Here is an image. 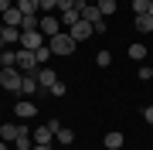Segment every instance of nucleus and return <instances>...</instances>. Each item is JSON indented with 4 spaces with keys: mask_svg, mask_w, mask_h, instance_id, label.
I'll return each mask as SVG.
<instances>
[{
    "mask_svg": "<svg viewBox=\"0 0 153 150\" xmlns=\"http://www.w3.org/2000/svg\"><path fill=\"white\" fill-rule=\"evenodd\" d=\"M21 82H24V72H21L17 65L0 68V89H7V92H21Z\"/></svg>",
    "mask_w": 153,
    "mask_h": 150,
    "instance_id": "f257e3e1",
    "label": "nucleus"
},
{
    "mask_svg": "<svg viewBox=\"0 0 153 150\" xmlns=\"http://www.w3.org/2000/svg\"><path fill=\"white\" fill-rule=\"evenodd\" d=\"M48 48H51V55H71V51H75V38H71L68 31H61L55 38H48Z\"/></svg>",
    "mask_w": 153,
    "mask_h": 150,
    "instance_id": "f03ea898",
    "label": "nucleus"
},
{
    "mask_svg": "<svg viewBox=\"0 0 153 150\" xmlns=\"http://www.w3.org/2000/svg\"><path fill=\"white\" fill-rule=\"evenodd\" d=\"M38 31L44 34V38H55V34H61V31H65V24H61V17H55V14H41Z\"/></svg>",
    "mask_w": 153,
    "mask_h": 150,
    "instance_id": "7ed1b4c3",
    "label": "nucleus"
},
{
    "mask_svg": "<svg viewBox=\"0 0 153 150\" xmlns=\"http://www.w3.org/2000/svg\"><path fill=\"white\" fill-rule=\"evenodd\" d=\"M17 68H21L24 75H31V72H38V58H34V51H27V48H17Z\"/></svg>",
    "mask_w": 153,
    "mask_h": 150,
    "instance_id": "20e7f679",
    "label": "nucleus"
},
{
    "mask_svg": "<svg viewBox=\"0 0 153 150\" xmlns=\"http://www.w3.org/2000/svg\"><path fill=\"white\" fill-rule=\"evenodd\" d=\"M41 45H48L41 31H21V48H27V51H38Z\"/></svg>",
    "mask_w": 153,
    "mask_h": 150,
    "instance_id": "39448f33",
    "label": "nucleus"
},
{
    "mask_svg": "<svg viewBox=\"0 0 153 150\" xmlns=\"http://www.w3.org/2000/svg\"><path fill=\"white\" fill-rule=\"evenodd\" d=\"M68 34H71V38H75V41H85V38H92V24H88V21H75V24H71V28H68Z\"/></svg>",
    "mask_w": 153,
    "mask_h": 150,
    "instance_id": "423d86ee",
    "label": "nucleus"
},
{
    "mask_svg": "<svg viewBox=\"0 0 153 150\" xmlns=\"http://www.w3.org/2000/svg\"><path fill=\"white\" fill-rule=\"evenodd\" d=\"M21 133H31V130H24V126H17V123H4L0 126V140H7V143H14Z\"/></svg>",
    "mask_w": 153,
    "mask_h": 150,
    "instance_id": "0eeeda50",
    "label": "nucleus"
},
{
    "mask_svg": "<svg viewBox=\"0 0 153 150\" xmlns=\"http://www.w3.org/2000/svg\"><path fill=\"white\" fill-rule=\"evenodd\" d=\"M34 75H38V85H41V89H51V85L58 82V72H51L48 65H41V68H38Z\"/></svg>",
    "mask_w": 153,
    "mask_h": 150,
    "instance_id": "6e6552de",
    "label": "nucleus"
},
{
    "mask_svg": "<svg viewBox=\"0 0 153 150\" xmlns=\"http://www.w3.org/2000/svg\"><path fill=\"white\" fill-rule=\"evenodd\" d=\"M14 109H17V119H34V116H38V106L27 102V99H24V102H14Z\"/></svg>",
    "mask_w": 153,
    "mask_h": 150,
    "instance_id": "1a4fd4ad",
    "label": "nucleus"
},
{
    "mask_svg": "<svg viewBox=\"0 0 153 150\" xmlns=\"http://www.w3.org/2000/svg\"><path fill=\"white\" fill-rule=\"evenodd\" d=\"M31 140H34V143H48V147H51V140H55V130H48V123H44V126L31 130Z\"/></svg>",
    "mask_w": 153,
    "mask_h": 150,
    "instance_id": "9d476101",
    "label": "nucleus"
},
{
    "mask_svg": "<svg viewBox=\"0 0 153 150\" xmlns=\"http://www.w3.org/2000/svg\"><path fill=\"white\" fill-rule=\"evenodd\" d=\"M0 21H4V28H21L24 14H21V7H10V10H7L4 17H0Z\"/></svg>",
    "mask_w": 153,
    "mask_h": 150,
    "instance_id": "9b49d317",
    "label": "nucleus"
},
{
    "mask_svg": "<svg viewBox=\"0 0 153 150\" xmlns=\"http://www.w3.org/2000/svg\"><path fill=\"white\" fill-rule=\"evenodd\" d=\"M0 41H4L7 48H21V28H4V34H0Z\"/></svg>",
    "mask_w": 153,
    "mask_h": 150,
    "instance_id": "f8f14e48",
    "label": "nucleus"
},
{
    "mask_svg": "<svg viewBox=\"0 0 153 150\" xmlns=\"http://www.w3.org/2000/svg\"><path fill=\"white\" fill-rule=\"evenodd\" d=\"M102 143H105V150H119V147L126 143V137L119 133V130H109V133H105V140H102Z\"/></svg>",
    "mask_w": 153,
    "mask_h": 150,
    "instance_id": "ddd939ff",
    "label": "nucleus"
},
{
    "mask_svg": "<svg viewBox=\"0 0 153 150\" xmlns=\"http://www.w3.org/2000/svg\"><path fill=\"white\" fill-rule=\"evenodd\" d=\"M10 65H17V48H0V68H10Z\"/></svg>",
    "mask_w": 153,
    "mask_h": 150,
    "instance_id": "4468645a",
    "label": "nucleus"
},
{
    "mask_svg": "<svg viewBox=\"0 0 153 150\" xmlns=\"http://www.w3.org/2000/svg\"><path fill=\"white\" fill-rule=\"evenodd\" d=\"M58 17H61V24H65V31H68V28H71L75 21H82V14H78V7H68V10H61Z\"/></svg>",
    "mask_w": 153,
    "mask_h": 150,
    "instance_id": "2eb2a0df",
    "label": "nucleus"
},
{
    "mask_svg": "<svg viewBox=\"0 0 153 150\" xmlns=\"http://www.w3.org/2000/svg\"><path fill=\"white\" fill-rule=\"evenodd\" d=\"M17 7H21V14H41V0H17Z\"/></svg>",
    "mask_w": 153,
    "mask_h": 150,
    "instance_id": "dca6fc26",
    "label": "nucleus"
},
{
    "mask_svg": "<svg viewBox=\"0 0 153 150\" xmlns=\"http://www.w3.org/2000/svg\"><path fill=\"white\" fill-rule=\"evenodd\" d=\"M38 89H41V85H38V75H34V72H31V75H24L21 92H24V96H31V92H38Z\"/></svg>",
    "mask_w": 153,
    "mask_h": 150,
    "instance_id": "f3484780",
    "label": "nucleus"
},
{
    "mask_svg": "<svg viewBox=\"0 0 153 150\" xmlns=\"http://www.w3.org/2000/svg\"><path fill=\"white\" fill-rule=\"evenodd\" d=\"M136 31H140V34H150V31H153V17H150V14H140V17H136Z\"/></svg>",
    "mask_w": 153,
    "mask_h": 150,
    "instance_id": "a211bd4d",
    "label": "nucleus"
},
{
    "mask_svg": "<svg viewBox=\"0 0 153 150\" xmlns=\"http://www.w3.org/2000/svg\"><path fill=\"white\" fill-rule=\"evenodd\" d=\"M55 140H58L61 147H71V140H75V130H65V126H61L58 133H55Z\"/></svg>",
    "mask_w": 153,
    "mask_h": 150,
    "instance_id": "6ab92c4d",
    "label": "nucleus"
},
{
    "mask_svg": "<svg viewBox=\"0 0 153 150\" xmlns=\"http://www.w3.org/2000/svg\"><path fill=\"white\" fill-rule=\"evenodd\" d=\"M99 10H102V17H109V14H116V7H119V0H99Z\"/></svg>",
    "mask_w": 153,
    "mask_h": 150,
    "instance_id": "aec40b11",
    "label": "nucleus"
},
{
    "mask_svg": "<svg viewBox=\"0 0 153 150\" xmlns=\"http://www.w3.org/2000/svg\"><path fill=\"white\" fill-rule=\"evenodd\" d=\"M129 58H133V61H143V58H146V45H140V41L129 45Z\"/></svg>",
    "mask_w": 153,
    "mask_h": 150,
    "instance_id": "412c9836",
    "label": "nucleus"
},
{
    "mask_svg": "<svg viewBox=\"0 0 153 150\" xmlns=\"http://www.w3.org/2000/svg\"><path fill=\"white\" fill-rule=\"evenodd\" d=\"M14 147H17V150H31V147H34V140H31V133H21V137L14 140Z\"/></svg>",
    "mask_w": 153,
    "mask_h": 150,
    "instance_id": "4be33fe9",
    "label": "nucleus"
},
{
    "mask_svg": "<svg viewBox=\"0 0 153 150\" xmlns=\"http://www.w3.org/2000/svg\"><path fill=\"white\" fill-rule=\"evenodd\" d=\"M34 58H38V65H48V58H51V48H48V45H41L38 51H34Z\"/></svg>",
    "mask_w": 153,
    "mask_h": 150,
    "instance_id": "5701e85b",
    "label": "nucleus"
},
{
    "mask_svg": "<svg viewBox=\"0 0 153 150\" xmlns=\"http://www.w3.org/2000/svg\"><path fill=\"white\" fill-rule=\"evenodd\" d=\"M129 4H133V14H136V17L150 10V0H129Z\"/></svg>",
    "mask_w": 153,
    "mask_h": 150,
    "instance_id": "b1692460",
    "label": "nucleus"
},
{
    "mask_svg": "<svg viewBox=\"0 0 153 150\" xmlns=\"http://www.w3.org/2000/svg\"><path fill=\"white\" fill-rule=\"evenodd\" d=\"M95 65L99 68H109L112 65V55H109V51H99V55H95Z\"/></svg>",
    "mask_w": 153,
    "mask_h": 150,
    "instance_id": "393cba45",
    "label": "nucleus"
},
{
    "mask_svg": "<svg viewBox=\"0 0 153 150\" xmlns=\"http://www.w3.org/2000/svg\"><path fill=\"white\" fill-rule=\"evenodd\" d=\"M48 92H51V96H55V99H61V96H65V92H68V85H65V82H61V78H58V82H55V85H51V89H48Z\"/></svg>",
    "mask_w": 153,
    "mask_h": 150,
    "instance_id": "a878e982",
    "label": "nucleus"
},
{
    "mask_svg": "<svg viewBox=\"0 0 153 150\" xmlns=\"http://www.w3.org/2000/svg\"><path fill=\"white\" fill-rule=\"evenodd\" d=\"M136 75L143 78V82H150V78H153V68H150V65H140V68H136Z\"/></svg>",
    "mask_w": 153,
    "mask_h": 150,
    "instance_id": "bb28decb",
    "label": "nucleus"
},
{
    "mask_svg": "<svg viewBox=\"0 0 153 150\" xmlns=\"http://www.w3.org/2000/svg\"><path fill=\"white\" fill-rule=\"evenodd\" d=\"M51 10H58V0H41V14H51Z\"/></svg>",
    "mask_w": 153,
    "mask_h": 150,
    "instance_id": "cd10ccee",
    "label": "nucleus"
},
{
    "mask_svg": "<svg viewBox=\"0 0 153 150\" xmlns=\"http://www.w3.org/2000/svg\"><path fill=\"white\" fill-rule=\"evenodd\" d=\"M68 7H75V0H58V14H61V10H68Z\"/></svg>",
    "mask_w": 153,
    "mask_h": 150,
    "instance_id": "c85d7f7f",
    "label": "nucleus"
},
{
    "mask_svg": "<svg viewBox=\"0 0 153 150\" xmlns=\"http://www.w3.org/2000/svg\"><path fill=\"white\" fill-rule=\"evenodd\" d=\"M143 119H146L150 126H153V106H146V109H143Z\"/></svg>",
    "mask_w": 153,
    "mask_h": 150,
    "instance_id": "c756f323",
    "label": "nucleus"
},
{
    "mask_svg": "<svg viewBox=\"0 0 153 150\" xmlns=\"http://www.w3.org/2000/svg\"><path fill=\"white\" fill-rule=\"evenodd\" d=\"M10 7H14V4H10V0H0V17H4L7 10H10Z\"/></svg>",
    "mask_w": 153,
    "mask_h": 150,
    "instance_id": "7c9ffc66",
    "label": "nucleus"
},
{
    "mask_svg": "<svg viewBox=\"0 0 153 150\" xmlns=\"http://www.w3.org/2000/svg\"><path fill=\"white\" fill-rule=\"evenodd\" d=\"M31 150H51V147H48V143H34Z\"/></svg>",
    "mask_w": 153,
    "mask_h": 150,
    "instance_id": "2f4dec72",
    "label": "nucleus"
},
{
    "mask_svg": "<svg viewBox=\"0 0 153 150\" xmlns=\"http://www.w3.org/2000/svg\"><path fill=\"white\" fill-rule=\"evenodd\" d=\"M0 150H7V140H0Z\"/></svg>",
    "mask_w": 153,
    "mask_h": 150,
    "instance_id": "473e14b6",
    "label": "nucleus"
},
{
    "mask_svg": "<svg viewBox=\"0 0 153 150\" xmlns=\"http://www.w3.org/2000/svg\"><path fill=\"white\" fill-rule=\"evenodd\" d=\"M146 14H150V17H153V0H150V10H146Z\"/></svg>",
    "mask_w": 153,
    "mask_h": 150,
    "instance_id": "72a5a7b5",
    "label": "nucleus"
},
{
    "mask_svg": "<svg viewBox=\"0 0 153 150\" xmlns=\"http://www.w3.org/2000/svg\"><path fill=\"white\" fill-rule=\"evenodd\" d=\"M0 34H4V21H0Z\"/></svg>",
    "mask_w": 153,
    "mask_h": 150,
    "instance_id": "f704fd0d",
    "label": "nucleus"
},
{
    "mask_svg": "<svg viewBox=\"0 0 153 150\" xmlns=\"http://www.w3.org/2000/svg\"><path fill=\"white\" fill-rule=\"evenodd\" d=\"M0 48H4V41H0Z\"/></svg>",
    "mask_w": 153,
    "mask_h": 150,
    "instance_id": "c9c22d12",
    "label": "nucleus"
},
{
    "mask_svg": "<svg viewBox=\"0 0 153 150\" xmlns=\"http://www.w3.org/2000/svg\"><path fill=\"white\" fill-rule=\"evenodd\" d=\"M65 150H71V147H65Z\"/></svg>",
    "mask_w": 153,
    "mask_h": 150,
    "instance_id": "e433bc0d",
    "label": "nucleus"
}]
</instances>
